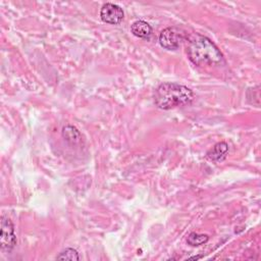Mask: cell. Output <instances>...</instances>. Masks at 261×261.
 <instances>
[{
	"label": "cell",
	"instance_id": "obj_1",
	"mask_svg": "<svg viewBox=\"0 0 261 261\" xmlns=\"http://www.w3.org/2000/svg\"><path fill=\"white\" fill-rule=\"evenodd\" d=\"M193 99V91L178 83H163L157 87L154 92V103L163 110L188 105Z\"/></svg>",
	"mask_w": 261,
	"mask_h": 261
},
{
	"label": "cell",
	"instance_id": "obj_2",
	"mask_svg": "<svg viewBox=\"0 0 261 261\" xmlns=\"http://www.w3.org/2000/svg\"><path fill=\"white\" fill-rule=\"evenodd\" d=\"M189 60L198 67L213 66L221 63L222 53L207 37L197 35L188 46Z\"/></svg>",
	"mask_w": 261,
	"mask_h": 261
},
{
	"label": "cell",
	"instance_id": "obj_3",
	"mask_svg": "<svg viewBox=\"0 0 261 261\" xmlns=\"http://www.w3.org/2000/svg\"><path fill=\"white\" fill-rule=\"evenodd\" d=\"M185 39V32L180 28L169 27L161 31L159 35L160 45L167 50H177L183 40Z\"/></svg>",
	"mask_w": 261,
	"mask_h": 261
},
{
	"label": "cell",
	"instance_id": "obj_4",
	"mask_svg": "<svg viewBox=\"0 0 261 261\" xmlns=\"http://www.w3.org/2000/svg\"><path fill=\"white\" fill-rule=\"evenodd\" d=\"M17 245V236L15 234V226L12 220L7 217H2V234H0V246L4 251L11 252Z\"/></svg>",
	"mask_w": 261,
	"mask_h": 261
},
{
	"label": "cell",
	"instance_id": "obj_5",
	"mask_svg": "<svg viewBox=\"0 0 261 261\" xmlns=\"http://www.w3.org/2000/svg\"><path fill=\"white\" fill-rule=\"evenodd\" d=\"M100 18L106 24L119 25L124 21L125 13L118 5L105 4L100 11Z\"/></svg>",
	"mask_w": 261,
	"mask_h": 261
},
{
	"label": "cell",
	"instance_id": "obj_6",
	"mask_svg": "<svg viewBox=\"0 0 261 261\" xmlns=\"http://www.w3.org/2000/svg\"><path fill=\"white\" fill-rule=\"evenodd\" d=\"M131 32L138 38L148 39L153 32L152 27L145 21H136L131 26Z\"/></svg>",
	"mask_w": 261,
	"mask_h": 261
},
{
	"label": "cell",
	"instance_id": "obj_7",
	"mask_svg": "<svg viewBox=\"0 0 261 261\" xmlns=\"http://www.w3.org/2000/svg\"><path fill=\"white\" fill-rule=\"evenodd\" d=\"M228 152V145L225 142H219L207 152L206 157L211 161H221Z\"/></svg>",
	"mask_w": 261,
	"mask_h": 261
},
{
	"label": "cell",
	"instance_id": "obj_8",
	"mask_svg": "<svg viewBox=\"0 0 261 261\" xmlns=\"http://www.w3.org/2000/svg\"><path fill=\"white\" fill-rule=\"evenodd\" d=\"M63 137L64 139L72 145H76L81 142L82 136L77 128L73 126H67L63 129Z\"/></svg>",
	"mask_w": 261,
	"mask_h": 261
},
{
	"label": "cell",
	"instance_id": "obj_9",
	"mask_svg": "<svg viewBox=\"0 0 261 261\" xmlns=\"http://www.w3.org/2000/svg\"><path fill=\"white\" fill-rule=\"evenodd\" d=\"M209 237L207 235L204 234H197V233H191L188 236L187 242L189 245L193 246V247H197V246H201L204 245L208 242Z\"/></svg>",
	"mask_w": 261,
	"mask_h": 261
},
{
	"label": "cell",
	"instance_id": "obj_10",
	"mask_svg": "<svg viewBox=\"0 0 261 261\" xmlns=\"http://www.w3.org/2000/svg\"><path fill=\"white\" fill-rule=\"evenodd\" d=\"M57 260H80V256H79V253L77 252V250L75 249H72V248H69V249H66L65 251H63L60 255H57L56 257Z\"/></svg>",
	"mask_w": 261,
	"mask_h": 261
},
{
	"label": "cell",
	"instance_id": "obj_11",
	"mask_svg": "<svg viewBox=\"0 0 261 261\" xmlns=\"http://www.w3.org/2000/svg\"><path fill=\"white\" fill-rule=\"evenodd\" d=\"M201 257H202V256H194V257H190L189 259H194V260L196 259V260H197V259H200Z\"/></svg>",
	"mask_w": 261,
	"mask_h": 261
}]
</instances>
